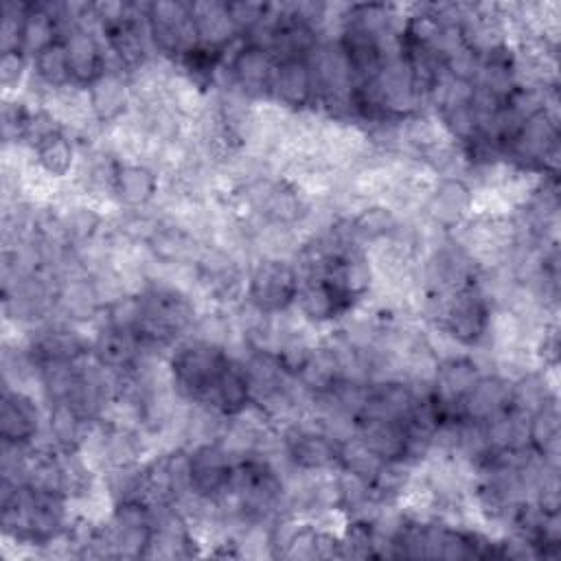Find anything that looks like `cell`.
Masks as SVG:
<instances>
[{"label": "cell", "instance_id": "8", "mask_svg": "<svg viewBox=\"0 0 561 561\" xmlns=\"http://www.w3.org/2000/svg\"><path fill=\"white\" fill-rule=\"evenodd\" d=\"M24 342L37 366L44 362H79L90 355V335L79 324L59 318L24 329Z\"/></svg>", "mask_w": 561, "mask_h": 561}, {"label": "cell", "instance_id": "19", "mask_svg": "<svg viewBox=\"0 0 561 561\" xmlns=\"http://www.w3.org/2000/svg\"><path fill=\"white\" fill-rule=\"evenodd\" d=\"M511 410V377L497 370H484L460 401V419L486 423Z\"/></svg>", "mask_w": 561, "mask_h": 561}, {"label": "cell", "instance_id": "21", "mask_svg": "<svg viewBox=\"0 0 561 561\" xmlns=\"http://www.w3.org/2000/svg\"><path fill=\"white\" fill-rule=\"evenodd\" d=\"M191 15L197 33V44L217 53H230L239 42V33L221 0L191 2Z\"/></svg>", "mask_w": 561, "mask_h": 561}, {"label": "cell", "instance_id": "16", "mask_svg": "<svg viewBox=\"0 0 561 561\" xmlns=\"http://www.w3.org/2000/svg\"><path fill=\"white\" fill-rule=\"evenodd\" d=\"M61 42L68 55L75 85L88 88L99 75L110 68V57L96 26H72L61 35Z\"/></svg>", "mask_w": 561, "mask_h": 561}, {"label": "cell", "instance_id": "4", "mask_svg": "<svg viewBox=\"0 0 561 561\" xmlns=\"http://www.w3.org/2000/svg\"><path fill=\"white\" fill-rule=\"evenodd\" d=\"M278 451L298 471L327 473L337 469L340 443L305 414L278 430Z\"/></svg>", "mask_w": 561, "mask_h": 561}, {"label": "cell", "instance_id": "13", "mask_svg": "<svg viewBox=\"0 0 561 561\" xmlns=\"http://www.w3.org/2000/svg\"><path fill=\"white\" fill-rule=\"evenodd\" d=\"M267 101L289 114H302L313 110L316 83L307 57L276 61Z\"/></svg>", "mask_w": 561, "mask_h": 561}, {"label": "cell", "instance_id": "22", "mask_svg": "<svg viewBox=\"0 0 561 561\" xmlns=\"http://www.w3.org/2000/svg\"><path fill=\"white\" fill-rule=\"evenodd\" d=\"M355 436L381 460H405L408 454V430L405 421L366 416L357 421ZM408 462V460H405Z\"/></svg>", "mask_w": 561, "mask_h": 561}, {"label": "cell", "instance_id": "7", "mask_svg": "<svg viewBox=\"0 0 561 561\" xmlns=\"http://www.w3.org/2000/svg\"><path fill=\"white\" fill-rule=\"evenodd\" d=\"M274 68H276V57L265 46L241 39L226 55V61L215 88L228 85L241 92L243 96L261 103V101H267Z\"/></svg>", "mask_w": 561, "mask_h": 561}, {"label": "cell", "instance_id": "18", "mask_svg": "<svg viewBox=\"0 0 561 561\" xmlns=\"http://www.w3.org/2000/svg\"><path fill=\"white\" fill-rule=\"evenodd\" d=\"M31 164L46 180L61 184L72 178L79 160V145L64 127L53 129L28 147Z\"/></svg>", "mask_w": 561, "mask_h": 561}, {"label": "cell", "instance_id": "11", "mask_svg": "<svg viewBox=\"0 0 561 561\" xmlns=\"http://www.w3.org/2000/svg\"><path fill=\"white\" fill-rule=\"evenodd\" d=\"M357 309L327 276H305L300 278L294 311L302 322L313 329L333 327L344 316Z\"/></svg>", "mask_w": 561, "mask_h": 561}, {"label": "cell", "instance_id": "14", "mask_svg": "<svg viewBox=\"0 0 561 561\" xmlns=\"http://www.w3.org/2000/svg\"><path fill=\"white\" fill-rule=\"evenodd\" d=\"M160 193L162 175L156 167L140 160H121L112 184V204L118 210L153 208Z\"/></svg>", "mask_w": 561, "mask_h": 561}, {"label": "cell", "instance_id": "24", "mask_svg": "<svg viewBox=\"0 0 561 561\" xmlns=\"http://www.w3.org/2000/svg\"><path fill=\"white\" fill-rule=\"evenodd\" d=\"M381 467V460L353 434L351 438L340 443V456H337V469L348 471L357 478L373 480L377 469Z\"/></svg>", "mask_w": 561, "mask_h": 561}, {"label": "cell", "instance_id": "27", "mask_svg": "<svg viewBox=\"0 0 561 561\" xmlns=\"http://www.w3.org/2000/svg\"><path fill=\"white\" fill-rule=\"evenodd\" d=\"M28 2L22 0H7L2 4V22H0V53L20 50L24 18H26Z\"/></svg>", "mask_w": 561, "mask_h": 561}, {"label": "cell", "instance_id": "2", "mask_svg": "<svg viewBox=\"0 0 561 561\" xmlns=\"http://www.w3.org/2000/svg\"><path fill=\"white\" fill-rule=\"evenodd\" d=\"M493 313L491 300L478 283H471L443 298L427 324L440 331L456 348L473 353L486 346Z\"/></svg>", "mask_w": 561, "mask_h": 561}, {"label": "cell", "instance_id": "25", "mask_svg": "<svg viewBox=\"0 0 561 561\" xmlns=\"http://www.w3.org/2000/svg\"><path fill=\"white\" fill-rule=\"evenodd\" d=\"M31 79V57L22 50L0 53V83L4 96H18Z\"/></svg>", "mask_w": 561, "mask_h": 561}, {"label": "cell", "instance_id": "12", "mask_svg": "<svg viewBox=\"0 0 561 561\" xmlns=\"http://www.w3.org/2000/svg\"><path fill=\"white\" fill-rule=\"evenodd\" d=\"M188 462L193 495L197 500L215 502L228 491L237 458L219 440L188 447Z\"/></svg>", "mask_w": 561, "mask_h": 561}, {"label": "cell", "instance_id": "1", "mask_svg": "<svg viewBox=\"0 0 561 561\" xmlns=\"http://www.w3.org/2000/svg\"><path fill=\"white\" fill-rule=\"evenodd\" d=\"M234 357L226 346L199 340L195 335L182 337L167 355V370L175 394L191 405H204L224 368Z\"/></svg>", "mask_w": 561, "mask_h": 561}, {"label": "cell", "instance_id": "6", "mask_svg": "<svg viewBox=\"0 0 561 561\" xmlns=\"http://www.w3.org/2000/svg\"><path fill=\"white\" fill-rule=\"evenodd\" d=\"M478 208L476 188L467 178L445 175L434 178L419 217L434 230L451 234L460 228Z\"/></svg>", "mask_w": 561, "mask_h": 561}, {"label": "cell", "instance_id": "20", "mask_svg": "<svg viewBox=\"0 0 561 561\" xmlns=\"http://www.w3.org/2000/svg\"><path fill=\"white\" fill-rule=\"evenodd\" d=\"M44 408H46L44 432L35 445L53 447L59 451L81 449L92 423L70 401L44 403Z\"/></svg>", "mask_w": 561, "mask_h": 561}, {"label": "cell", "instance_id": "5", "mask_svg": "<svg viewBox=\"0 0 561 561\" xmlns=\"http://www.w3.org/2000/svg\"><path fill=\"white\" fill-rule=\"evenodd\" d=\"M145 18L153 50L158 57L175 61L197 46V33L191 15V2L153 0L145 2Z\"/></svg>", "mask_w": 561, "mask_h": 561}, {"label": "cell", "instance_id": "10", "mask_svg": "<svg viewBox=\"0 0 561 561\" xmlns=\"http://www.w3.org/2000/svg\"><path fill=\"white\" fill-rule=\"evenodd\" d=\"M85 96L90 116L101 129L116 127L134 110V90L129 75L114 66H110L85 88Z\"/></svg>", "mask_w": 561, "mask_h": 561}, {"label": "cell", "instance_id": "9", "mask_svg": "<svg viewBox=\"0 0 561 561\" xmlns=\"http://www.w3.org/2000/svg\"><path fill=\"white\" fill-rule=\"evenodd\" d=\"M33 392L2 386L0 397V440L15 445H35L44 432L46 408Z\"/></svg>", "mask_w": 561, "mask_h": 561}, {"label": "cell", "instance_id": "17", "mask_svg": "<svg viewBox=\"0 0 561 561\" xmlns=\"http://www.w3.org/2000/svg\"><path fill=\"white\" fill-rule=\"evenodd\" d=\"M142 346L131 329L114 327L107 322H99L90 335V357L112 370V373H127L142 359Z\"/></svg>", "mask_w": 561, "mask_h": 561}, {"label": "cell", "instance_id": "3", "mask_svg": "<svg viewBox=\"0 0 561 561\" xmlns=\"http://www.w3.org/2000/svg\"><path fill=\"white\" fill-rule=\"evenodd\" d=\"M300 274L289 256H256L248 265L245 302L265 316L294 311Z\"/></svg>", "mask_w": 561, "mask_h": 561}, {"label": "cell", "instance_id": "23", "mask_svg": "<svg viewBox=\"0 0 561 561\" xmlns=\"http://www.w3.org/2000/svg\"><path fill=\"white\" fill-rule=\"evenodd\" d=\"M559 443H561V416L557 399L541 405L528 414V445L546 462L559 465Z\"/></svg>", "mask_w": 561, "mask_h": 561}, {"label": "cell", "instance_id": "26", "mask_svg": "<svg viewBox=\"0 0 561 561\" xmlns=\"http://www.w3.org/2000/svg\"><path fill=\"white\" fill-rule=\"evenodd\" d=\"M228 15L239 33L241 39H248L254 31H259L263 26V22L270 15L272 4L267 2H252V0H234V2H226Z\"/></svg>", "mask_w": 561, "mask_h": 561}, {"label": "cell", "instance_id": "15", "mask_svg": "<svg viewBox=\"0 0 561 561\" xmlns=\"http://www.w3.org/2000/svg\"><path fill=\"white\" fill-rule=\"evenodd\" d=\"M103 300L96 291L92 276L83 270L68 272L57 283L55 296V318L72 324H99L103 316Z\"/></svg>", "mask_w": 561, "mask_h": 561}]
</instances>
